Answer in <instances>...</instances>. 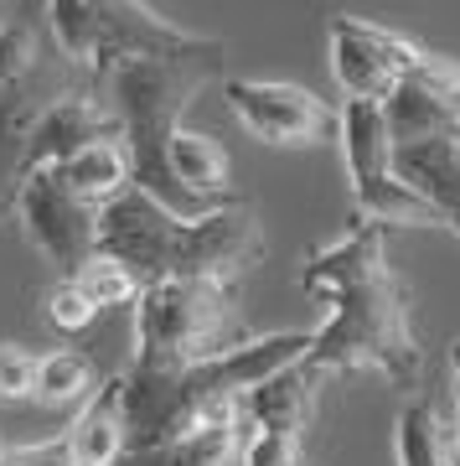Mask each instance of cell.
<instances>
[{"label": "cell", "mask_w": 460, "mask_h": 466, "mask_svg": "<svg viewBox=\"0 0 460 466\" xmlns=\"http://www.w3.org/2000/svg\"><path fill=\"white\" fill-rule=\"evenodd\" d=\"M300 290L326 306L300 368H311L315 379L378 373L398 394L425 389V342L414 327L409 285L388 265V228L352 223L336 244L305 259Z\"/></svg>", "instance_id": "cell-1"}, {"label": "cell", "mask_w": 460, "mask_h": 466, "mask_svg": "<svg viewBox=\"0 0 460 466\" xmlns=\"http://www.w3.org/2000/svg\"><path fill=\"white\" fill-rule=\"evenodd\" d=\"M228 47L217 36H197L186 52H135V57H104L94 63V99L115 115L119 146L130 161V187L155 198L176 218H207L213 202L186 198L171 171H165V146L181 130L186 104L202 88L223 78Z\"/></svg>", "instance_id": "cell-2"}, {"label": "cell", "mask_w": 460, "mask_h": 466, "mask_svg": "<svg viewBox=\"0 0 460 466\" xmlns=\"http://www.w3.org/2000/svg\"><path fill=\"white\" fill-rule=\"evenodd\" d=\"M94 254L125 265L140 290L161 280H244L264 259V223L238 198L207 218H176L140 187H125L99 208Z\"/></svg>", "instance_id": "cell-3"}, {"label": "cell", "mask_w": 460, "mask_h": 466, "mask_svg": "<svg viewBox=\"0 0 460 466\" xmlns=\"http://www.w3.org/2000/svg\"><path fill=\"white\" fill-rule=\"evenodd\" d=\"M305 348H311V332H269V337H248L233 352H217L207 363L119 368V383H125V456L228 425L248 389H259L280 368L300 363Z\"/></svg>", "instance_id": "cell-4"}, {"label": "cell", "mask_w": 460, "mask_h": 466, "mask_svg": "<svg viewBox=\"0 0 460 466\" xmlns=\"http://www.w3.org/2000/svg\"><path fill=\"white\" fill-rule=\"evenodd\" d=\"M460 63L429 52L419 73H409L383 104L388 140H394V171L414 198H425L445 218V228L460 233Z\"/></svg>", "instance_id": "cell-5"}, {"label": "cell", "mask_w": 460, "mask_h": 466, "mask_svg": "<svg viewBox=\"0 0 460 466\" xmlns=\"http://www.w3.org/2000/svg\"><path fill=\"white\" fill-rule=\"evenodd\" d=\"M248 342L238 280H161L135 296V358L140 368H186Z\"/></svg>", "instance_id": "cell-6"}, {"label": "cell", "mask_w": 460, "mask_h": 466, "mask_svg": "<svg viewBox=\"0 0 460 466\" xmlns=\"http://www.w3.org/2000/svg\"><path fill=\"white\" fill-rule=\"evenodd\" d=\"M336 140H342V167H346V182H352L357 223H378V228H445V218L398 182L383 104L346 99L336 109Z\"/></svg>", "instance_id": "cell-7"}, {"label": "cell", "mask_w": 460, "mask_h": 466, "mask_svg": "<svg viewBox=\"0 0 460 466\" xmlns=\"http://www.w3.org/2000/svg\"><path fill=\"white\" fill-rule=\"evenodd\" d=\"M326 47H331V78H336V88H342L346 99H362V104H388L394 88L409 73H419V63L429 57L404 32H388V26L362 21V16H331Z\"/></svg>", "instance_id": "cell-8"}, {"label": "cell", "mask_w": 460, "mask_h": 466, "mask_svg": "<svg viewBox=\"0 0 460 466\" xmlns=\"http://www.w3.org/2000/svg\"><path fill=\"white\" fill-rule=\"evenodd\" d=\"M11 213L21 218L32 249L57 269V280H78V269L94 259L99 208H88L83 198H73L52 167H36L21 177V192H16V208Z\"/></svg>", "instance_id": "cell-9"}, {"label": "cell", "mask_w": 460, "mask_h": 466, "mask_svg": "<svg viewBox=\"0 0 460 466\" xmlns=\"http://www.w3.org/2000/svg\"><path fill=\"white\" fill-rule=\"evenodd\" d=\"M233 119L264 146H321L336 135V109L321 94L275 78H223Z\"/></svg>", "instance_id": "cell-10"}, {"label": "cell", "mask_w": 460, "mask_h": 466, "mask_svg": "<svg viewBox=\"0 0 460 466\" xmlns=\"http://www.w3.org/2000/svg\"><path fill=\"white\" fill-rule=\"evenodd\" d=\"M99 140H119L115 115L94 99V78L78 94H63L47 115L36 119L32 140H26V171L36 167H63L67 156H78L83 146H99Z\"/></svg>", "instance_id": "cell-11"}, {"label": "cell", "mask_w": 460, "mask_h": 466, "mask_svg": "<svg viewBox=\"0 0 460 466\" xmlns=\"http://www.w3.org/2000/svg\"><path fill=\"white\" fill-rule=\"evenodd\" d=\"M99 16L104 57H135V52H186L197 42V32H181L165 16H155L145 0H88Z\"/></svg>", "instance_id": "cell-12"}, {"label": "cell", "mask_w": 460, "mask_h": 466, "mask_svg": "<svg viewBox=\"0 0 460 466\" xmlns=\"http://www.w3.org/2000/svg\"><path fill=\"white\" fill-rule=\"evenodd\" d=\"M63 446L73 466H119V456H125V383H119V373L83 400V415L67 425Z\"/></svg>", "instance_id": "cell-13"}, {"label": "cell", "mask_w": 460, "mask_h": 466, "mask_svg": "<svg viewBox=\"0 0 460 466\" xmlns=\"http://www.w3.org/2000/svg\"><path fill=\"white\" fill-rule=\"evenodd\" d=\"M165 171H171V182H176L186 198L213 202V208L233 202V182H228L233 161H228V150L217 146L213 135L186 130V125H181V130L171 135V146H165Z\"/></svg>", "instance_id": "cell-14"}, {"label": "cell", "mask_w": 460, "mask_h": 466, "mask_svg": "<svg viewBox=\"0 0 460 466\" xmlns=\"http://www.w3.org/2000/svg\"><path fill=\"white\" fill-rule=\"evenodd\" d=\"M244 404L228 425H213V431H197V435H181L171 446H155V451H130L119 456V466H233L244 456Z\"/></svg>", "instance_id": "cell-15"}, {"label": "cell", "mask_w": 460, "mask_h": 466, "mask_svg": "<svg viewBox=\"0 0 460 466\" xmlns=\"http://www.w3.org/2000/svg\"><path fill=\"white\" fill-rule=\"evenodd\" d=\"M63 177V187L73 198H83L88 208H104L109 198H119L130 187V161L119 140H99V146H83L78 156H67L63 167H52Z\"/></svg>", "instance_id": "cell-16"}, {"label": "cell", "mask_w": 460, "mask_h": 466, "mask_svg": "<svg viewBox=\"0 0 460 466\" xmlns=\"http://www.w3.org/2000/svg\"><path fill=\"white\" fill-rule=\"evenodd\" d=\"M47 36L73 67L94 73V63L104 52V36H99V16H94L88 0H47Z\"/></svg>", "instance_id": "cell-17"}, {"label": "cell", "mask_w": 460, "mask_h": 466, "mask_svg": "<svg viewBox=\"0 0 460 466\" xmlns=\"http://www.w3.org/2000/svg\"><path fill=\"white\" fill-rule=\"evenodd\" d=\"M99 389V373L88 363V352L57 348L36 358V383H32V400L42 404H83L88 394Z\"/></svg>", "instance_id": "cell-18"}, {"label": "cell", "mask_w": 460, "mask_h": 466, "mask_svg": "<svg viewBox=\"0 0 460 466\" xmlns=\"http://www.w3.org/2000/svg\"><path fill=\"white\" fill-rule=\"evenodd\" d=\"M78 290L104 311V306H135V296H140V280H135L125 265H115V259L94 254V259L78 269Z\"/></svg>", "instance_id": "cell-19"}, {"label": "cell", "mask_w": 460, "mask_h": 466, "mask_svg": "<svg viewBox=\"0 0 460 466\" xmlns=\"http://www.w3.org/2000/svg\"><path fill=\"white\" fill-rule=\"evenodd\" d=\"M42 306H47V321L57 327V332H67V337L88 332V327L99 321V306L78 290V280H57L47 290V300H42Z\"/></svg>", "instance_id": "cell-20"}, {"label": "cell", "mask_w": 460, "mask_h": 466, "mask_svg": "<svg viewBox=\"0 0 460 466\" xmlns=\"http://www.w3.org/2000/svg\"><path fill=\"white\" fill-rule=\"evenodd\" d=\"M36 383V352L21 342H0V404H21L32 400Z\"/></svg>", "instance_id": "cell-21"}, {"label": "cell", "mask_w": 460, "mask_h": 466, "mask_svg": "<svg viewBox=\"0 0 460 466\" xmlns=\"http://www.w3.org/2000/svg\"><path fill=\"white\" fill-rule=\"evenodd\" d=\"M0 466H73L63 435L57 441H42V446H16V451H0Z\"/></svg>", "instance_id": "cell-22"}, {"label": "cell", "mask_w": 460, "mask_h": 466, "mask_svg": "<svg viewBox=\"0 0 460 466\" xmlns=\"http://www.w3.org/2000/svg\"><path fill=\"white\" fill-rule=\"evenodd\" d=\"M450 415H455V435H460V342H450Z\"/></svg>", "instance_id": "cell-23"}, {"label": "cell", "mask_w": 460, "mask_h": 466, "mask_svg": "<svg viewBox=\"0 0 460 466\" xmlns=\"http://www.w3.org/2000/svg\"><path fill=\"white\" fill-rule=\"evenodd\" d=\"M5 11H11V0H0V16H5Z\"/></svg>", "instance_id": "cell-24"}, {"label": "cell", "mask_w": 460, "mask_h": 466, "mask_svg": "<svg viewBox=\"0 0 460 466\" xmlns=\"http://www.w3.org/2000/svg\"><path fill=\"white\" fill-rule=\"evenodd\" d=\"M233 466H244V461H233Z\"/></svg>", "instance_id": "cell-25"}, {"label": "cell", "mask_w": 460, "mask_h": 466, "mask_svg": "<svg viewBox=\"0 0 460 466\" xmlns=\"http://www.w3.org/2000/svg\"><path fill=\"white\" fill-rule=\"evenodd\" d=\"M455 99H460V88H455Z\"/></svg>", "instance_id": "cell-26"}]
</instances>
